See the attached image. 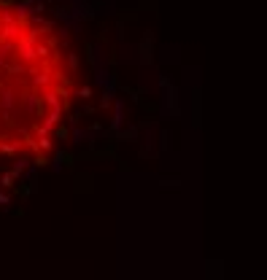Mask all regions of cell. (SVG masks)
<instances>
[{
  "instance_id": "1",
  "label": "cell",
  "mask_w": 267,
  "mask_h": 280,
  "mask_svg": "<svg viewBox=\"0 0 267 280\" xmlns=\"http://www.w3.org/2000/svg\"><path fill=\"white\" fill-rule=\"evenodd\" d=\"M84 105V73L51 19L0 0V189L54 156Z\"/></svg>"
}]
</instances>
